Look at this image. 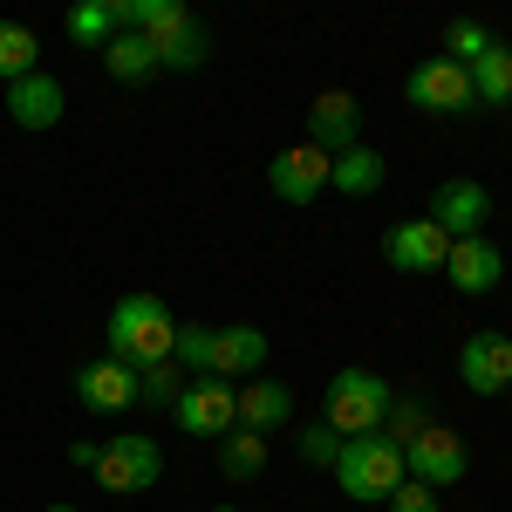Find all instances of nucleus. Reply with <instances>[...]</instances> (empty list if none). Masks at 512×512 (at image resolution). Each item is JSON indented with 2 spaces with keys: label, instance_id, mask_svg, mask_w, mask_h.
I'll return each mask as SVG.
<instances>
[{
  "label": "nucleus",
  "instance_id": "nucleus-1",
  "mask_svg": "<svg viewBox=\"0 0 512 512\" xmlns=\"http://www.w3.org/2000/svg\"><path fill=\"white\" fill-rule=\"evenodd\" d=\"M390 403H396L390 376H376V369H335L328 396H321V424L335 437H383Z\"/></svg>",
  "mask_w": 512,
  "mask_h": 512
},
{
  "label": "nucleus",
  "instance_id": "nucleus-2",
  "mask_svg": "<svg viewBox=\"0 0 512 512\" xmlns=\"http://www.w3.org/2000/svg\"><path fill=\"white\" fill-rule=\"evenodd\" d=\"M171 342H178V315L164 308L158 294H123L110 308V355L117 362H130V369L171 362Z\"/></svg>",
  "mask_w": 512,
  "mask_h": 512
},
{
  "label": "nucleus",
  "instance_id": "nucleus-3",
  "mask_svg": "<svg viewBox=\"0 0 512 512\" xmlns=\"http://www.w3.org/2000/svg\"><path fill=\"white\" fill-rule=\"evenodd\" d=\"M403 451L390 437H342V458H335V485L349 492L355 506H383L396 485H403Z\"/></svg>",
  "mask_w": 512,
  "mask_h": 512
},
{
  "label": "nucleus",
  "instance_id": "nucleus-4",
  "mask_svg": "<svg viewBox=\"0 0 512 512\" xmlns=\"http://www.w3.org/2000/svg\"><path fill=\"white\" fill-rule=\"evenodd\" d=\"M403 96H410V110H424V117H472V76H465V62H417L410 76H403Z\"/></svg>",
  "mask_w": 512,
  "mask_h": 512
},
{
  "label": "nucleus",
  "instance_id": "nucleus-5",
  "mask_svg": "<svg viewBox=\"0 0 512 512\" xmlns=\"http://www.w3.org/2000/svg\"><path fill=\"white\" fill-rule=\"evenodd\" d=\"M403 472L417 478V485H431V492H444V485H458V478L472 472V451H465V437L451 431V424H424L403 444Z\"/></svg>",
  "mask_w": 512,
  "mask_h": 512
},
{
  "label": "nucleus",
  "instance_id": "nucleus-6",
  "mask_svg": "<svg viewBox=\"0 0 512 512\" xmlns=\"http://www.w3.org/2000/svg\"><path fill=\"white\" fill-rule=\"evenodd\" d=\"M158 478H164L158 437L123 431V437H110V444L96 451V485H103V492H151Z\"/></svg>",
  "mask_w": 512,
  "mask_h": 512
},
{
  "label": "nucleus",
  "instance_id": "nucleus-7",
  "mask_svg": "<svg viewBox=\"0 0 512 512\" xmlns=\"http://www.w3.org/2000/svg\"><path fill=\"white\" fill-rule=\"evenodd\" d=\"M171 417H178V431H192V437H226L239 424V396L219 376H192L185 396L171 403Z\"/></svg>",
  "mask_w": 512,
  "mask_h": 512
},
{
  "label": "nucleus",
  "instance_id": "nucleus-8",
  "mask_svg": "<svg viewBox=\"0 0 512 512\" xmlns=\"http://www.w3.org/2000/svg\"><path fill=\"white\" fill-rule=\"evenodd\" d=\"M424 219H431L444 239H478L485 219H492V192H485L478 178H444L431 192V212H424Z\"/></svg>",
  "mask_w": 512,
  "mask_h": 512
},
{
  "label": "nucleus",
  "instance_id": "nucleus-9",
  "mask_svg": "<svg viewBox=\"0 0 512 512\" xmlns=\"http://www.w3.org/2000/svg\"><path fill=\"white\" fill-rule=\"evenodd\" d=\"M76 403L82 410H96V417H117L137 403V369L117 362V355H96V362H82L76 369Z\"/></svg>",
  "mask_w": 512,
  "mask_h": 512
},
{
  "label": "nucleus",
  "instance_id": "nucleus-10",
  "mask_svg": "<svg viewBox=\"0 0 512 512\" xmlns=\"http://www.w3.org/2000/svg\"><path fill=\"white\" fill-rule=\"evenodd\" d=\"M328 151H315V144H294V151H280L274 164H267V185H274L280 205H315L321 192H328Z\"/></svg>",
  "mask_w": 512,
  "mask_h": 512
},
{
  "label": "nucleus",
  "instance_id": "nucleus-11",
  "mask_svg": "<svg viewBox=\"0 0 512 512\" xmlns=\"http://www.w3.org/2000/svg\"><path fill=\"white\" fill-rule=\"evenodd\" d=\"M458 383H465L472 396H506L512 390V342L506 335L478 328L472 342L458 349Z\"/></svg>",
  "mask_w": 512,
  "mask_h": 512
},
{
  "label": "nucleus",
  "instance_id": "nucleus-12",
  "mask_svg": "<svg viewBox=\"0 0 512 512\" xmlns=\"http://www.w3.org/2000/svg\"><path fill=\"white\" fill-rule=\"evenodd\" d=\"M308 144L328 151V158H342L362 144V103H355L349 89H321L315 110H308Z\"/></svg>",
  "mask_w": 512,
  "mask_h": 512
},
{
  "label": "nucleus",
  "instance_id": "nucleus-13",
  "mask_svg": "<svg viewBox=\"0 0 512 512\" xmlns=\"http://www.w3.org/2000/svg\"><path fill=\"white\" fill-rule=\"evenodd\" d=\"M444 253H451V239L437 233L431 219H396L383 233V260L403 267V274H444Z\"/></svg>",
  "mask_w": 512,
  "mask_h": 512
},
{
  "label": "nucleus",
  "instance_id": "nucleus-14",
  "mask_svg": "<svg viewBox=\"0 0 512 512\" xmlns=\"http://www.w3.org/2000/svg\"><path fill=\"white\" fill-rule=\"evenodd\" d=\"M267 369V328L233 321V328H212V355H205V376L233 383V376H260Z\"/></svg>",
  "mask_w": 512,
  "mask_h": 512
},
{
  "label": "nucleus",
  "instance_id": "nucleus-15",
  "mask_svg": "<svg viewBox=\"0 0 512 512\" xmlns=\"http://www.w3.org/2000/svg\"><path fill=\"white\" fill-rule=\"evenodd\" d=\"M444 280L458 287V294H492L499 280H506V253L492 246V239L478 233V239H451V253H444Z\"/></svg>",
  "mask_w": 512,
  "mask_h": 512
},
{
  "label": "nucleus",
  "instance_id": "nucleus-16",
  "mask_svg": "<svg viewBox=\"0 0 512 512\" xmlns=\"http://www.w3.org/2000/svg\"><path fill=\"white\" fill-rule=\"evenodd\" d=\"M62 110H69V96H62V82L48 76V69H35V76H21L7 89V117L21 123V130H55Z\"/></svg>",
  "mask_w": 512,
  "mask_h": 512
},
{
  "label": "nucleus",
  "instance_id": "nucleus-17",
  "mask_svg": "<svg viewBox=\"0 0 512 512\" xmlns=\"http://www.w3.org/2000/svg\"><path fill=\"white\" fill-rule=\"evenodd\" d=\"M239 431H260V437H274L287 417H294V390L287 383H239Z\"/></svg>",
  "mask_w": 512,
  "mask_h": 512
},
{
  "label": "nucleus",
  "instance_id": "nucleus-18",
  "mask_svg": "<svg viewBox=\"0 0 512 512\" xmlns=\"http://www.w3.org/2000/svg\"><path fill=\"white\" fill-rule=\"evenodd\" d=\"M465 76H472V103H478V110H506V103H512V48L492 35V41H485V55L465 62Z\"/></svg>",
  "mask_w": 512,
  "mask_h": 512
},
{
  "label": "nucleus",
  "instance_id": "nucleus-19",
  "mask_svg": "<svg viewBox=\"0 0 512 512\" xmlns=\"http://www.w3.org/2000/svg\"><path fill=\"white\" fill-rule=\"evenodd\" d=\"M383 151H369V144H355V151H342V158L328 164V185L342 198H369V192H383Z\"/></svg>",
  "mask_w": 512,
  "mask_h": 512
},
{
  "label": "nucleus",
  "instance_id": "nucleus-20",
  "mask_svg": "<svg viewBox=\"0 0 512 512\" xmlns=\"http://www.w3.org/2000/svg\"><path fill=\"white\" fill-rule=\"evenodd\" d=\"M103 69H110V82H151V76H158V55H151V41H144V35L117 28V35L103 41Z\"/></svg>",
  "mask_w": 512,
  "mask_h": 512
},
{
  "label": "nucleus",
  "instance_id": "nucleus-21",
  "mask_svg": "<svg viewBox=\"0 0 512 512\" xmlns=\"http://www.w3.org/2000/svg\"><path fill=\"white\" fill-rule=\"evenodd\" d=\"M267 472V437L260 431H226L219 437V478H233V485H253V478Z\"/></svg>",
  "mask_w": 512,
  "mask_h": 512
},
{
  "label": "nucleus",
  "instance_id": "nucleus-22",
  "mask_svg": "<svg viewBox=\"0 0 512 512\" xmlns=\"http://www.w3.org/2000/svg\"><path fill=\"white\" fill-rule=\"evenodd\" d=\"M35 69H41V35L21 28V21H0V82L14 89V82L35 76Z\"/></svg>",
  "mask_w": 512,
  "mask_h": 512
},
{
  "label": "nucleus",
  "instance_id": "nucleus-23",
  "mask_svg": "<svg viewBox=\"0 0 512 512\" xmlns=\"http://www.w3.org/2000/svg\"><path fill=\"white\" fill-rule=\"evenodd\" d=\"M62 28H69L76 48H96V55H103V41L117 35V0H76Z\"/></svg>",
  "mask_w": 512,
  "mask_h": 512
},
{
  "label": "nucleus",
  "instance_id": "nucleus-24",
  "mask_svg": "<svg viewBox=\"0 0 512 512\" xmlns=\"http://www.w3.org/2000/svg\"><path fill=\"white\" fill-rule=\"evenodd\" d=\"M178 396H185V369H178V362H151V369H137V403L171 410Z\"/></svg>",
  "mask_w": 512,
  "mask_h": 512
},
{
  "label": "nucleus",
  "instance_id": "nucleus-25",
  "mask_svg": "<svg viewBox=\"0 0 512 512\" xmlns=\"http://www.w3.org/2000/svg\"><path fill=\"white\" fill-rule=\"evenodd\" d=\"M485 41H492V28L472 21V14H458V21L444 28V48H437V55H444V62H478V55H485Z\"/></svg>",
  "mask_w": 512,
  "mask_h": 512
},
{
  "label": "nucleus",
  "instance_id": "nucleus-26",
  "mask_svg": "<svg viewBox=\"0 0 512 512\" xmlns=\"http://www.w3.org/2000/svg\"><path fill=\"white\" fill-rule=\"evenodd\" d=\"M205 355H212V321H178V342H171V362L205 376Z\"/></svg>",
  "mask_w": 512,
  "mask_h": 512
},
{
  "label": "nucleus",
  "instance_id": "nucleus-27",
  "mask_svg": "<svg viewBox=\"0 0 512 512\" xmlns=\"http://www.w3.org/2000/svg\"><path fill=\"white\" fill-rule=\"evenodd\" d=\"M424 431V403H390V417H383V437H390L396 451L410 444V437Z\"/></svg>",
  "mask_w": 512,
  "mask_h": 512
},
{
  "label": "nucleus",
  "instance_id": "nucleus-28",
  "mask_svg": "<svg viewBox=\"0 0 512 512\" xmlns=\"http://www.w3.org/2000/svg\"><path fill=\"white\" fill-rule=\"evenodd\" d=\"M301 458H308V465H335V458H342V437L328 431V424H308V431H301Z\"/></svg>",
  "mask_w": 512,
  "mask_h": 512
},
{
  "label": "nucleus",
  "instance_id": "nucleus-29",
  "mask_svg": "<svg viewBox=\"0 0 512 512\" xmlns=\"http://www.w3.org/2000/svg\"><path fill=\"white\" fill-rule=\"evenodd\" d=\"M383 506H390V512H444V506H437V492H431V485H417V478H403Z\"/></svg>",
  "mask_w": 512,
  "mask_h": 512
},
{
  "label": "nucleus",
  "instance_id": "nucleus-30",
  "mask_svg": "<svg viewBox=\"0 0 512 512\" xmlns=\"http://www.w3.org/2000/svg\"><path fill=\"white\" fill-rule=\"evenodd\" d=\"M96 451H103V444H89V437H76V444H69V465H82V472H96Z\"/></svg>",
  "mask_w": 512,
  "mask_h": 512
},
{
  "label": "nucleus",
  "instance_id": "nucleus-31",
  "mask_svg": "<svg viewBox=\"0 0 512 512\" xmlns=\"http://www.w3.org/2000/svg\"><path fill=\"white\" fill-rule=\"evenodd\" d=\"M48 512H76V506H48Z\"/></svg>",
  "mask_w": 512,
  "mask_h": 512
},
{
  "label": "nucleus",
  "instance_id": "nucleus-32",
  "mask_svg": "<svg viewBox=\"0 0 512 512\" xmlns=\"http://www.w3.org/2000/svg\"><path fill=\"white\" fill-rule=\"evenodd\" d=\"M219 512H233V506H219Z\"/></svg>",
  "mask_w": 512,
  "mask_h": 512
},
{
  "label": "nucleus",
  "instance_id": "nucleus-33",
  "mask_svg": "<svg viewBox=\"0 0 512 512\" xmlns=\"http://www.w3.org/2000/svg\"><path fill=\"white\" fill-rule=\"evenodd\" d=\"M506 403H512V390H506Z\"/></svg>",
  "mask_w": 512,
  "mask_h": 512
}]
</instances>
